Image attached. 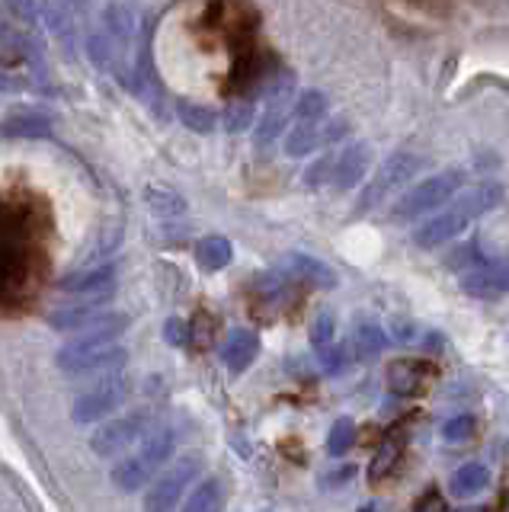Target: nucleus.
Here are the masks:
<instances>
[{
	"label": "nucleus",
	"instance_id": "obj_1",
	"mask_svg": "<svg viewBox=\"0 0 509 512\" xmlns=\"http://www.w3.org/2000/svg\"><path fill=\"white\" fill-rule=\"evenodd\" d=\"M500 202H503V186L500 183H493V180L477 183L468 192H461L458 199L452 196L449 202H445V205H449L445 212H439L426 224H420V228L413 231V244L423 247V250H436L442 244H449L452 237L465 234L477 218L493 212Z\"/></svg>",
	"mask_w": 509,
	"mask_h": 512
},
{
	"label": "nucleus",
	"instance_id": "obj_2",
	"mask_svg": "<svg viewBox=\"0 0 509 512\" xmlns=\"http://www.w3.org/2000/svg\"><path fill=\"white\" fill-rule=\"evenodd\" d=\"M170 452H173V429L151 426L145 436H141L138 452L122 458L113 468V484L125 493L141 490L157 474V468L170 458Z\"/></svg>",
	"mask_w": 509,
	"mask_h": 512
},
{
	"label": "nucleus",
	"instance_id": "obj_3",
	"mask_svg": "<svg viewBox=\"0 0 509 512\" xmlns=\"http://www.w3.org/2000/svg\"><path fill=\"white\" fill-rule=\"evenodd\" d=\"M55 362L58 372L65 375H90V372H103V368H122L125 349L119 346V336L81 333L77 340L58 349Z\"/></svg>",
	"mask_w": 509,
	"mask_h": 512
},
{
	"label": "nucleus",
	"instance_id": "obj_4",
	"mask_svg": "<svg viewBox=\"0 0 509 512\" xmlns=\"http://www.w3.org/2000/svg\"><path fill=\"white\" fill-rule=\"evenodd\" d=\"M461 183H465V170H458V167L429 176V180L407 189L404 196L394 202L388 218L391 221H413V218H420L426 212H436V208H442L455 196V192L461 189Z\"/></svg>",
	"mask_w": 509,
	"mask_h": 512
},
{
	"label": "nucleus",
	"instance_id": "obj_5",
	"mask_svg": "<svg viewBox=\"0 0 509 512\" xmlns=\"http://www.w3.org/2000/svg\"><path fill=\"white\" fill-rule=\"evenodd\" d=\"M420 167H423V160L417 154H394V157H388L385 167H381L372 176V183H365L362 196L356 202V215H365V212H372V208H378L381 202L391 196V192H397L404 183H410L413 176L420 173Z\"/></svg>",
	"mask_w": 509,
	"mask_h": 512
},
{
	"label": "nucleus",
	"instance_id": "obj_6",
	"mask_svg": "<svg viewBox=\"0 0 509 512\" xmlns=\"http://www.w3.org/2000/svg\"><path fill=\"white\" fill-rule=\"evenodd\" d=\"M125 400H129V378L125 375H109L103 381L93 384L90 391H84L81 397L74 400V423H97V420H106L109 413L119 410Z\"/></svg>",
	"mask_w": 509,
	"mask_h": 512
},
{
	"label": "nucleus",
	"instance_id": "obj_7",
	"mask_svg": "<svg viewBox=\"0 0 509 512\" xmlns=\"http://www.w3.org/2000/svg\"><path fill=\"white\" fill-rule=\"evenodd\" d=\"M151 413L148 410H135V413H125L119 416V420L100 426L97 432H93L90 439V448L97 452L100 458H116L119 452H125V448H132L135 442H141V436L151 429Z\"/></svg>",
	"mask_w": 509,
	"mask_h": 512
},
{
	"label": "nucleus",
	"instance_id": "obj_8",
	"mask_svg": "<svg viewBox=\"0 0 509 512\" xmlns=\"http://www.w3.org/2000/svg\"><path fill=\"white\" fill-rule=\"evenodd\" d=\"M196 474H199V458H180V461H173L170 471L145 493V506L148 509H173V506L180 503L183 490L196 480Z\"/></svg>",
	"mask_w": 509,
	"mask_h": 512
},
{
	"label": "nucleus",
	"instance_id": "obj_9",
	"mask_svg": "<svg viewBox=\"0 0 509 512\" xmlns=\"http://www.w3.org/2000/svg\"><path fill=\"white\" fill-rule=\"evenodd\" d=\"M372 164V148L369 144H349L340 154H327V186L333 189H353L362 183L365 170Z\"/></svg>",
	"mask_w": 509,
	"mask_h": 512
},
{
	"label": "nucleus",
	"instance_id": "obj_10",
	"mask_svg": "<svg viewBox=\"0 0 509 512\" xmlns=\"http://www.w3.org/2000/svg\"><path fill=\"white\" fill-rule=\"evenodd\" d=\"M109 301H113V288H103V292H84V295H77L74 304H65V308H55V311L49 314V327H55V330H61V333L81 330L84 324H90V320L106 308Z\"/></svg>",
	"mask_w": 509,
	"mask_h": 512
},
{
	"label": "nucleus",
	"instance_id": "obj_11",
	"mask_svg": "<svg viewBox=\"0 0 509 512\" xmlns=\"http://www.w3.org/2000/svg\"><path fill=\"white\" fill-rule=\"evenodd\" d=\"M461 288L474 298H500L509 295V260L487 263V256L477 266L465 269V279Z\"/></svg>",
	"mask_w": 509,
	"mask_h": 512
},
{
	"label": "nucleus",
	"instance_id": "obj_12",
	"mask_svg": "<svg viewBox=\"0 0 509 512\" xmlns=\"http://www.w3.org/2000/svg\"><path fill=\"white\" fill-rule=\"evenodd\" d=\"M279 269L298 285H311V288H333L337 285V272H333L324 260H317V256H308V253H289L279 263Z\"/></svg>",
	"mask_w": 509,
	"mask_h": 512
},
{
	"label": "nucleus",
	"instance_id": "obj_13",
	"mask_svg": "<svg viewBox=\"0 0 509 512\" xmlns=\"http://www.w3.org/2000/svg\"><path fill=\"white\" fill-rule=\"evenodd\" d=\"M218 356H221V362H225L228 372L241 375V372H247V368H250L253 362H257V356H260V336L253 333V330L237 327V330H231V333L225 336V343H221Z\"/></svg>",
	"mask_w": 509,
	"mask_h": 512
},
{
	"label": "nucleus",
	"instance_id": "obj_14",
	"mask_svg": "<svg viewBox=\"0 0 509 512\" xmlns=\"http://www.w3.org/2000/svg\"><path fill=\"white\" fill-rule=\"evenodd\" d=\"M116 285V266L109 260L90 263L84 269H74L71 276H65L58 282V292L65 295H84V292H103V288Z\"/></svg>",
	"mask_w": 509,
	"mask_h": 512
},
{
	"label": "nucleus",
	"instance_id": "obj_15",
	"mask_svg": "<svg viewBox=\"0 0 509 512\" xmlns=\"http://www.w3.org/2000/svg\"><path fill=\"white\" fill-rule=\"evenodd\" d=\"M436 368L429 362H417V359H401L388 368V384L394 394H417L423 391L429 378H433Z\"/></svg>",
	"mask_w": 509,
	"mask_h": 512
},
{
	"label": "nucleus",
	"instance_id": "obj_16",
	"mask_svg": "<svg viewBox=\"0 0 509 512\" xmlns=\"http://www.w3.org/2000/svg\"><path fill=\"white\" fill-rule=\"evenodd\" d=\"M388 346V333L381 330L375 320H359L353 330V340H349V352H353L356 362H369L375 356H381Z\"/></svg>",
	"mask_w": 509,
	"mask_h": 512
},
{
	"label": "nucleus",
	"instance_id": "obj_17",
	"mask_svg": "<svg viewBox=\"0 0 509 512\" xmlns=\"http://www.w3.org/2000/svg\"><path fill=\"white\" fill-rule=\"evenodd\" d=\"M193 253H196V263H199L205 272H221V269H228L231 260H234L231 240H228V237H221V234H209V237L196 240Z\"/></svg>",
	"mask_w": 509,
	"mask_h": 512
},
{
	"label": "nucleus",
	"instance_id": "obj_18",
	"mask_svg": "<svg viewBox=\"0 0 509 512\" xmlns=\"http://www.w3.org/2000/svg\"><path fill=\"white\" fill-rule=\"evenodd\" d=\"M145 202L157 218H180L186 215V199L180 196L177 189H167V186H145Z\"/></svg>",
	"mask_w": 509,
	"mask_h": 512
},
{
	"label": "nucleus",
	"instance_id": "obj_19",
	"mask_svg": "<svg viewBox=\"0 0 509 512\" xmlns=\"http://www.w3.org/2000/svg\"><path fill=\"white\" fill-rule=\"evenodd\" d=\"M401 455H404V439L397 436H388L385 439V445L378 448V455H375V461H372V468H369V477H372V484H381L397 464H401Z\"/></svg>",
	"mask_w": 509,
	"mask_h": 512
},
{
	"label": "nucleus",
	"instance_id": "obj_20",
	"mask_svg": "<svg viewBox=\"0 0 509 512\" xmlns=\"http://www.w3.org/2000/svg\"><path fill=\"white\" fill-rule=\"evenodd\" d=\"M177 116L180 122L189 128V132H199V135H212L218 128V116L202 103H189V100H180L177 103Z\"/></svg>",
	"mask_w": 509,
	"mask_h": 512
},
{
	"label": "nucleus",
	"instance_id": "obj_21",
	"mask_svg": "<svg viewBox=\"0 0 509 512\" xmlns=\"http://www.w3.org/2000/svg\"><path fill=\"white\" fill-rule=\"evenodd\" d=\"M487 484H490V471L477 461L461 464V468L452 474V493L455 496H474V493H481Z\"/></svg>",
	"mask_w": 509,
	"mask_h": 512
},
{
	"label": "nucleus",
	"instance_id": "obj_22",
	"mask_svg": "<svg viewBox=\"0 0 509 512\" xmlns=\"http://www.w3.org/2000/svg\"><path fill=\"white\" fill-rule=\"evenodd\" d=\"M225 503V487H221L218 477H205L196 484L193 496L186 500V509L189 512H205V509H218Z\"/></svg>",
	"mask_w": 509,
	"mask_h": 512
},
{
	"label": "nucleus",
	"instance_id": "obj_23",
	"mask_svg": "<svg viewBox=\"0 0 509 512\" xmlns=\"http://www.w3.org/2000/svg\"><path fill=\"white\" fill-rule=\"evenodd\" d=\"M52 122L39 116V112H20V116H13L4 122V135H13V138H42L49 135Z\"/></svg>",
	"mask_w": 509,
	"mask_h": 512
},
{
	"label": "nucleus",
	"instance_id": "obj_24",
	"mask_svg": "<svg viewBox=\"0 0 509 512\" xmlns=\"http://www.w3.org/2000/svg\"><path fill=\"white\" fill-rule=\"evenodd\" d=\"M292 119L295 122H321V119H327V96L321 90H305L292 103Z\"/></svg>",
	"mask_w": 509,
	"mask_h": 512
},
{
	"label": "nucleus",
	"instance_id": "obj_25",
	"mask_svg": "<svg viewBox=\"0 0 509 512\" xmlns=\"http://www.w3.org/2000/svg\"><path fill=\"white\" fill-rule=\"evenodd\" d=\"M311 346H314L317 356H324L327 349L337 346V320H333L330 311L314 317V324H311Z\"/></svg>",
	"mask_w": 509,
	"mask_h": 512
},
{
	"label": "nucleus",
	"instance_id": "obj_26",
	"mask_svg": "<svg viewBox=\"0 0 509 512\" xmlns=\"http://www.w3.org/2000/svg\"><path fill=\"white\" fill-rule=\"evenodd\" d=\"M353 442H356V423L349 420V416H340V420L330 426L327 452H330L333 458H340V455H346V452H349V448H353Z\"/></svg>",
	"mask_w": 509,
	"mask_h": 512
},
{
	"label": "nucleus",
	"instance_id": "obj_27",
	"mask_svg": "<svg viewBox=\"0 0 509 512\" xmlns=\"http://www.w3.org/2000/svg\"><path fill=\"white\" fill-rule=\"evenodd\" d=\"M253 119H257V106H253V100H237L225 109V116H221V122H225L231 135L247 132Z\"/></svg>",
	"mask_w": 509,
	"mask_h": 512
},
{
	"label": "nucleus",
	"instance_id": "obj_28",
	"mask_svg": "<svg viewBox=\"0 0 509 512\" xmlns=\"http://www.w3.org/2000/svg\"><path fill=\"white\" fill-rule=\"evenodd\" d=\"M471 432H474V420H471L468 413H465V416L458 413L455 420H449V423L442 426V436L449 439V442H461V439H468Z\"/></svg>",
	"mask_w": 509,
	"mask_h": 512
},
{
	"label": "nucleus",
	"instance_id": "obj_29",
	"mask_svg": "<svg viewBox=\"0 0 509 512\" xmlns=\"http://www.w3.org/2000/svg\"><path fill=\"white\" fill-rule=\"evenodd\" d=\"M356 477V464H340V468L337 471H327L324 477H321V487H333V490H337V487H343L346 484V480H353Z\"/></svg>",
	"mask_w": 509,
	"mask_h": 512
},
{
	"label": "nucleus",
	"instance_id": "obj_30",
	"mask_svg": "<svg viewBox=\"0 0 509 512\" xmlns=\"http://www.w3.org/2000/svg\"><path fill=\"white\" fill-rule=\"evenodd\" d=\"M186 336H189V327L183 324L180 317H170L167 324H164V340L170 346H186Z\"/></svg>",
	"mask_w": 509,
	"mask_h": 512
},
{
	"label": "nucleus",
	"instance_id": "obj_31",
	"mask_svg": "<svg viewBox=\"0 0 509 512\" xmlns=\"http://www.w3.org/2000/svg\"><path fill=\"white\" fill-rule=\"evenodd\" d=\"M417 509H445V500L436 490H429L423 500H417Z\"/></svg>",
	"mask_w": 509,
	"mask_h": 512
}]
</instances>
